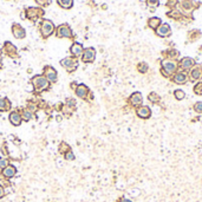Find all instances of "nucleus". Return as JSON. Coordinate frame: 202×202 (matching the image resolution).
<instances>
[{"mask_svg": "<svg viewBox=\"0 0 202 202\" xmlns=\"http://www.w3.org/2000/svg\"><path fill=\"white\" fill-rule=\"evenodd\" d=\"M30 82H31V84L33 86L34 95H37V94L39 95V94L44 92V91L50 90L51 88V83L45 78L43 75H36V76H33L31 78Z\"/></svg>", "mask_w": 202, "mask_h": 202, "instance_id": "1", "label": "nucleus"}, {"mask_svg": "<svg viewBox=\"0 0 202 202\" xmlns=\"http://www.w3.org/2000/svg\"><path fill=\"white\" fill-rule=\"evenodd\" d=\"M45 14V11L39 7V6H30V7H26L24 10V14L22 17L25 19H28L30 22H38V20H41Z\"/></svg>", "mask_w": 202, "mask_h": 202, "instance_id": "2", "label": "nucleus"}, {"mask_svg": "<svg viewBox=\"0 0 202 202\" xmlns=\"http://www.w3.org/2000/svg\"><path fill=\"white\" fill-rule=\"evenodd\" d=\"M39 32H40V36H41V38L43 39H47V38H50L52 34H55L56 32V26H55V24L52 20L50 19H41L39 22Z\"/></svg>", "mask_w": 202, "mask_h": 202, "instance_id": "3", "label": "nucleus"}, {"mask_svg": "<svg viewBox=\"0 0 202 202\" xmlns=\"http://www.w3.org/2000/svg\"><path fill=\"white\" fill-rule=\"evenodd\" d=\"M57 38H66V39H75V34L72 32V28L70 27L69 24H60L56 27V32H55Z\"/></svg>", "mask_w": 202, "mask_h": 202, "instance_id": "4", "label": "nucleus"}, {"mask_svg": "<svg viewBox=\"0 0 202 202\" xmlns=\"http://www.w3.org/2000/svg\"><path fill=\"white\" fill-rule=\"evenodd\" d=\"M60 65H62L69 73H72L78 69V65H79L78 58L72 57V56L65 57V58H63L62 60H60Z\"/></svg>", "mask_w": 202, "mask_h": 202, "instance_id": "5", "label": "nucleus"}, {"mask_svg": "<svg viewBox=\"0 0 202 202\" xmlns=\"http://www.w3.org/2000/svg\"><path fill=\"white\" fill-rule=\"evenodd\" d=\"M43 76L50 82L51 84H55L58 80V72H57L56 69L53 66H51V65L44 66V69H43Z\"/></svg>", "mask_w": 202, "mask_h": 202, "instance_id": "6", "label": "nucleus"}, {"mask_svg": "<svg viewBox=\"0 0 202 202\" xmlns=\"http://www.w3.org/2000/svg\"><path fill=\"white\" fill-rule=\"evenodd\" d=\"M2 52H4L7 57L12 58V59H17L18 57H19L17 46H16L14 44H12L11 41H5V43H4Z\"/></svg>", "mask_w": 202, "mask_h": 202, "instance_id": "7", "label": "nucleus"}, {"mask_svg": "<svg viewBox=\"0 0 202 202\" xmlns=\"http://www.w3.org/2000/svg\"><path fill=\"white\" fill-rule=\"evenodd\" d=\"M96 58V50L95 47H86L84 49L82 56H80V60L84 64H90V63L95 62Z\"/></svg>", "mask_w": 202, "mask_h": 202, "instance_id": "8", "label": "nucleus"}, {"mask_svg": "<svg viewBox=\"0 0 202 202\" xmlns=\"http://www.w3.org/2000/svg\"><path fill=\"white\" fill-rule=\"evenodd\" d=\"M73 92H75V95L77 96L78 98L84 99V101H88V99H89V96H90V94H91L89 86H86L85 84H78Z\"/></svg>", "mask_w": 202, "mask_h": 202, "instance_id": "9", "label": "nucleus"}, {"mask_svg": "<svg viewBox=\"0 0 202 202\" xmlns=\"http://www.w3.org/2000/svg\"><path fill=\"white\" fill-rule=\"evenodd\" d=\"M11 31L13 37L16 39H25L26 38V31H25V28L22 27L20 24H18V22L12 24Z\"/></svg>", "mask_w": 202, "mask_h": 202, "instance_id": "10", "label": "nucleus"}, {"mask_svg": "<svg viewBox=\"0 0 202 202\" xmlns=\"http://www.w3.org/2000/svg\"><path fill=\"white\" fill-rule=\"evenodd\" d=\"M17 171L18 170L16 168V166H13V164L10 163L7 167H5V168L1 170L0 175H1V177L4 180H11L17 175Z\"/></svg>", "mask_w": 202, "mask_h": 202, "instance_id": "11", "label": "nucleus"}, {"mask_svg": "<svg viewBox=\"0 0 202 202\" xmlns=\"http://www.w3.org/2000/svg\"><path fill=\"white\" fill-rule=\"evenodd\" d=\"M175 70H176V63L171 62V60H163L162 62V73L164 75V77L173 75Z\"/></svg>", "mask_w": 202, "mask_h": 202, "instance_id": "12", "label": "nucleus"}, {"mask_svg": "<svg viewBox=\"0 0 202 202\" xmlns=\"http://www.w3.org/2000/svg\"><path fill=\"white\" fill-rule=\"evenodd\" d=\"M8 121L13 127H19L22 122V118L20 116V113L18 112V110H12L8 113Z\"/></svg>", "mask_w": 202, "mask_h": 202, "instance_id": "13", "label": "nucleus"}, {"mask_svg": "<svg viewBox=\"0 0 202 202\" xmlns=\"http://www.w3.org/2000/svg\"><path fill=\"white\" fill-rule=\"evenodd\" d=\"M83 51H84V47L78 41H73L72 45L70 46V53H71V56L76 57V58H79V57L82 56Z\"/></svg>", "mask_w": 202, "mask_h": 202, "instance_id": "14", "label": "nucleus"}, {"mask_svg": "<svg viewBox=\"0 0 202 202\" xmlns=\"http://www.w3.org/2000/svg\"><path fill=\"white\" fill-rule=\"evenodd\" d=\"M128 102L131 107H141L143 103V97L141 95V92H134L128 98Z\"/></svg>", "mask_w": 202, "mask_h": 202, "instance_id": "15", "label": "nucleus"}, {"mask_svg": "<svg viewBox=\"0 0 202 202\" xmlns=\"http://www.w3.org/2000/svg\"><path fill=\"white\" fill-rule=\"evenodd\" d=\"M136 115L140 118H143V119H147L152 116V110L149 107H146V105H141V107H137L136 109Z\"/></svg>", "mask_w": 202, "mask_h": 202, "instance_id": "16", "label": "nucleus"}, {"mask_svg": "<svg viewBox=\"0 0 202 202\" xmlns=\"http://www.w3.org/2000/svg\"><path fill=\"white\" fill-rule=\"evenodd\" d=\"M17 110H18V112L20 113V116H22V121H25V122H28V121L33 119L34 113L32 111H30L27 108H18Z\"/></svg>", "mask_w": 202, "mask_h": 202, "instance_id": "17", "label": "nucleus"}, {"mask_svg": "<svg viewBox=\"0 0 202 202\" xmlns=\"http://www.w3.org/2000/svg\"><path fill=\"white\" fill-rule=\"evenodd\" d=\"M12 103L7 97H0V112H10Z\"/></svg>", "mask_w": 202, "mask_h": 202, "instance_id": "18", "label": "nucleus"}, {"mask_svg": "<svg viewBox=\"0 0 202 202\" xmlns=\"http://www.w3.org/2000/svg\"><path fill=\"white\" fill-rule=\"evenodd\" d=\"M156 33L160 36V37H167L170 34V27H169L168 24H162L160 25L156 30Z\"/></svg>", "mask_w": 202, "mask_h": 202, "instance_id": "19", "label": "nucleus"}, {"mask_svg": "<svg viewBox=\"0 0 202 202\" xmlns=\"http://www.w3.org/2000/svg\"><path fill=\"white\" fill-rule=\"evenodd\" d=\"M173 82L176 83V84H185V82H187V76H185V73H183V72L176 73L174 77H173Z\"/></svg>", "mask_w": 202, "mask_h": 202, "instance_id": "20", "label": "nucleus"}, {"mask_svg": "<svg viewBox=\"0 0 202 202\" xmlns=\"http://www.w3.org/2000/svg\"><path fill=\"white\" fill-rule=\"evenodd\" d=\"M56 1L58 6L64 8V10H70L73 6V0H56Z\"/></svg>", "mask_w": 202, "mask_h": 202, "instance_id": "21", "label": "nucleus"}, {"mask_svg": "<svg viewBox=\"0 0 202 202\" xmlns=\"http://www.w3.org/2000/svg\"><path fill=\"white\" fill-rule=\"evenodd\" d=\"M70 150H72V149H71V147L69 146L66 142L63 141V142L59 143V146H58V152H59L60 155H65V154H66L67 152H70Z\"/></svg>", "mask_w": 202, "mask_h": 202, "instance_id": "22", "label": "nucleus"}, {"mask_svg": "<svg viewBox=\"0 0 202 202\" xmlns=\"http://www.w3.org/2000/svg\"><path fill=\"white\" fill-rule=\"evenodd\" d=\"M193 65H194V60L191 58H183L181 60V66L183 70H189L193 67Z\"/></svg>", "mask_w": 202, "mask_h": 202, "instance_id": "23", "label": "nucleus"}, {"mask_svg": "<svg viewBox=\"0 0 202 202\" xmlns=\"http://www.w3.org/2000/svg\"><path fill=\"white\" fill-rule=\"evenodd\" d=\"M202 77V71L201 69H199V67H195L194 70H191L190 72V79L194 82V80H197V79H200Z\"/></svg>", "mask_w": 202, "mask_h": 202, "instance_id": "24", "label": "nucleus"}, {"mask_svg": "<svg viewBox=\"0 0 202 202\" xmlns=\"http://www.w3.org/2000/svg\"><path fill=\"white\" fill-rule=\"evenodd\" d=\"M148 25H149V27L156 30V28L161 25V19H160V18H150L149 22H148Z\"/></svg>", "mask_w": 202, "mask_h": 202, "instance_id": "25", "label": "nucleus"}, {"mask_svg": "<svg viewBox=\"0 0 202 202\" xmlns=\"http://www.w3.org/2000/svg\"><path fill=\"white\" fill-rule=\"evenodd\" d=\"M174 96H175V98H176L177 101H182V99L185 98V91H183V90L177 89V90H175V91H174Z\"/></svg>", "mask_w": 202, "mask_h": 202, "instance_id": "26", "label": "nucleus"}, {"mask_svg": "<svg viewBox=\"0 0 202 202\" xmlns=\"http://www.w3.org/2000/svg\"><path fill=\"white\" fill-rule=\"evenodd\" d=\"M148 99L152 102V103H154V104H156V103L160 102V96L157 95L156 92H152L150 95L148 96Z\"/></svg>", "mask_w": 202, "mask_h": 202, "instance_id": "27", "label": "nucleus"}, {"mask_svg": "<svg viewBox=\"0 0 202 202\" xmlns=\"http://www.w3.org/2000/svg\"><path fill=\"white\" fill-rule=\"evenodd\" d=\"M0 152H1V154H2L5 157H7L8 155H10L8 148H7V142H4V143L1 144V147H0Z\"/></svg>", "mask_w": 202, "mask_h": 202, "instance_id": "28", "label": "nucleus"}, {"mask_svg": "<svg viewBox=\"0 0 202 202\" xmlns=\"http://www.w3.org/2000/svg\"><path fill=\"white\" fill-rule=\"evenodd\" d=\"M34 2L37 4V5L39 6V7H46V6H49L51 4V0H34Z\"/></svg>", "mask_w": 202, "mask_h": 202, "instance_id": "29", "label": "nucleus"}, {"mask_svg": "<svg viewBox=\"0 0 202 202\" xmlns=\"http://www.w3.org/2000/svg\"><path fill=\"white\" fill-rule=\"evenodd\" d=\"M137 70H138V72L141 73H146L148 71V64L147 63H140L138 65H137Z\"/></svg>", "mask_w": 202, "mask_h": 202, "instance_id": "30", "label": "nucleus"}, {"mask_svg": "<svg viewBox=\"0 0 202 202\" xmlns=\"http://www.w3.org/2000/svg\"><path fill=\"white\" fill-rule=\"evenodd\" d=\"M8 164H10V160H8L7 157L1 158V160H0V170H2V169L5 168V167H7Z\"/></svg>", "mask_w": 202, "mask_h": 202, "instance_id": "31", "label": "nucleus"}, {"mask_svg": "<svg viewBox=\"0 0 202 202\" xmlns=\"http://www.w3.org/2000/svg\"><path fill=\"white\" fill-rule=\"evenodd\" d=\"M64 158L66 160V161H73L75 160V154H73L72 150H70V152H67L65 155H63Z\"/></svg>", "mask_w": 202, "mask_h": 202, "instance_id": "32", "label": "nucleus"}, {"mask_svg": "<svg viewBox=\"0 0 202 202\" xmlns=\"http://www.w3.org/2000/svg\"><path fill=\"white\" fill-rule=\"evenodd\" d=\"M65 104H66V105H69V107H71V108H76L77 102H76V99H75V98H66Z\"/></svg>", "mask_w": 202, "mask_h": 202, "instance_id": "33", "label": "nucleus"}, {"mask_svg": "<svg viewBox=\"0 0 202 202\" xmlns=\"http://www.w3.org/2000/svg\"><path fill=\"white\" fill-rule=\"evenodd\" d=\"M194 110H195L196 112L202 113V102H197V103H195V105H194Z\"/></svg>", "mask_w": 202, "mask_h": 202, "instance_id": "34", "label": "nucleus"}, {"mask_svg": "<svg viewBox=\"0 0 202 202\" xmlns=\"http://www.w3.org/2000/svg\"><path fill=\"white\" fill-rule=\"evenodd\" d=\"M194 91L196 92L197 95H201L202 96V83H199V84L195 86V89H194Z\"/></svg>", "mask_w": 202, "mask_h": 202, "instance_id": "35", "label": "nucleus"}, {"mask_svg": "<svg viewBox=\"0 0 202 202\" xmlns=\"http://www.w3.org/2000/svg\"><path fill=\"white\" fill-rule=\"evenodd\" d=\"M5 195H6L5 188H4V185H0V200H1L2 197H5Z\"/></svg>", "mask_w": 202, "mask_h": 202, "instance_id": "36", "label": "nucleus"}, {"mask_svg": "<svg viewBox=\"0 0 202 202\" xmlns=\"http://www.w3.org/2000/svg\"><path fill=\"white\" fill-rule=\"evenodd\" d=\"M147 2H148V5H150V6L158 5V0H147Z\"/></svg>", "mask_w": 202, "mask_h": 202, "instance_id": "37", "label": "nucleus"}, {"mask_svg": "<svg viewBox=\"0 0 202 202\" xmlns=\"http://www.w3.org/2000/svg\"><path fill=\"white\" fill-rule=\"evenodd\" d=\"M116 202H132V201H131L130 199H128V197L122 196V197H119V199H118V200H117Z\"/></svg>", "mask_w": 202, "mask_h": 202, "instance_id": "38", "label": "nucleus"}, {"mask_svg": "<svg viewBox=\"0 0 202 202\" xmlns=\"http://www.w3.org/2000/svg\"><path fill=\"white\" fill-rule=\"evenodd\" d=\"M77 83H76V82H72V83H71V84H70V89L71 90H73V91H75V90H76V88H77Z\"/></svg>", "mask_w": 202, "mask_h": 202, "instance_id": "39", "label": "nucleus"}, {"mask_svg": "<svg viewBox=\"0 0 202 202\" xmlns=\"http://www.w3.org/2000/svg\"><path fill=\"white\" fill-rule=\"evenodd\" d=\"M2 69V55H1V50H0V70Z\"/></svg>", "mask_w": 202, "mask_h": 202, "instance_id": "40", "label": "nucleus"}]
</instances>
